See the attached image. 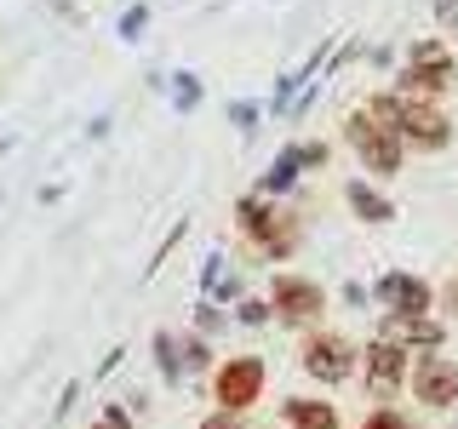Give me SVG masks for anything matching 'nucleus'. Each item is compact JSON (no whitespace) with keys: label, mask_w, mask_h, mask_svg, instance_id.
<instances>
[{"label":"nucleus","mask_w":458,"mask_h":429,"mask_svg":"<svg viewBox=\"0 0 458 429\" xmlns=\"http://www.w3.org/2000/svg\"><path fill=\"white\" fill-rule=\"evenodd\" d=\"M367 114H378L384 126H395L407 149H447L453 143V121L441 114V104H424V97H401V92H372Z\"/></svg>","instance_id":"obj_1"},{"label":"nucleus","mask_w":458,"mask_h":429,"mask_svg":"<svg viewBox=\"0 0 458 429\" xmlns=\"http://www.w3.org/2000/svg\"><path fill=\"white\" fill-rule=\"evenodd\" d=\"M235 229L247 235V247H258L264 257H293L298 240H304V223H298V212L276 206L269 195H247L235 206Z\"/></svg>","instance_id":"obj_2"},{"label":"nucleus","mask_w":458,"mask_h":429,"mask_svg":"<svg viewBox=\"0 0 458 429\" xmlns=\"http://www.w3.org/2000/svg\"><path fill=\"white\" fill-rule=\"evenodd\" d=\"M269 321H281L286 332H315L327 321V286L315 275H298V269H281L269 281Z\"/></svg>","instance_id":"obj_3"},{"label":"nucleus","mask_w":458,"mask_h":429,"mask_svg":"<svg viewBox=\"0 0 458 429\" xmlns=\"http://www.w3.org/2000/svg\"><path fill=\"white\" fill-rule=\"evenodd\" d=\"M298 366H304L321 390H338V383H350L355 372H361V343L333 332V326H315V332L298 338Z\"/></svg>","instance_id":"obj_4"},{"label":"nucleus","mask_w":458,"mask_h":429,"mask_svg":"<svg viewBox=\"0 0 458 429\" xmlns=\"http://www.w3.org/2000/svg\"><path fill=\"white\" fill-rule=\"evenodd\" d=\"M264 390H269L264 355H224V361L212 366V378H207L212 407H218V412H241V418L264 400Z\"/></svg>","instance_id":"obj_5"},{"label":"nucleus","mask_w":458,"mask_h":429,"mask_svg":"<svg viewBox=\"0 0 458 429\" xmlns=\"http://www.w3.org/2000/svg\"><path fill=\"white\" fill-rule=\"evenodd\" d=\"M344 138H350L355 161H361L372 178H395L401 161H407V143H401V132H395V126H384L378 114H367V109H355L350 121H344Z\"/></svg>","instance_id":"obj_6"},{"label":"nucleus","mask_w":458,"mask_h":429,"mask_svg":"<svg viewBox=\"0 0 458 429\" xmlns=\"http://www.w3.org/2000/svg\"><path fill=\"white\" fill-rule=\"evenodd\" d=\"M453 75H458L453 52L441 46V40H419V46L407 52V69H401L395 92H401V97H424V104H436V97L453 92Z\"/></svg>","instance_id":"obj_7"},{"label":"nucleus","mask_w":458,"mask_h":429,"mask_svg":"<svg viewBox=\"0 0 458 429\" xmlns=\"http://www.w3.org/2000/svg\"><path fill=\"white\" fill-rule=\"evenodd\" d=\"M407 390L429 412H453L458 407V361H453V355H441V349L436 355H412Z\"/></svg>","instance_id":"obj_8"},{"label":"nucleus","mask_w":458,"mask_h":429,"mask_svg":"<svg viewBox=\"0 0 458 429\" xmlns=\"http://www.w3.org/2000/svg\"><path fill=\"white\" fill-rule=\"evenodd\" d=\"M407 372H412V349H401L390 338H372L361 349V383L372 400H390L395 390H407Z\"/></svg>","instance_id":"obj_9"},{"label":"nucleus","mask_w":458,"mask_h":429,"mask_svg":"<svg viewBox=\"0 0 458 429\" xmlns=\"http://www.w3.org/2000/svg\"><path fill=\"white\" fill-rule=\"evenodd\" d=\"M372 298L384 304V315H436V286H429L424 275H412V269H390V275H378Z\"/></svg>","instance_id":"obj_10"},{"label":"nucleus","mask_w":458,"mask_h":429,"mask_svg":"<svg viewBox=\"0 0 458 429\" xmlns=\"http://www.w3.org/2000/svg\"><path fill=\"white\" fill-rule=\"evenodd\" d=\"M378 338H390V343H401V349H412V355H436L441 343H447V326H441L436 315H384Z\"/></svg>","instance_id":"obj_11"},{"label":"nucleus","mask_w":458,"mask_h":429,"mask_svg":"<svg viewBox=\"0 0 458 429\" xmlns=\"http://www.w3.org/2000/svg\"><path fill=\"white\" fill-rule=\"evenodd\" d=\"M281 429H344V412L321 395H286L281 400Z\"/></svg>","instance_id":"obj_12"},{"label":"nucleus","mask_w":458,"mask_h":429,"mask_svg":"<svg viewBox=\"0 0 458 429\" xmlns=\"http://www.w3.org/2000/svg\"><path fill=\"white\" fill-rule=\"evenodd\" d=\"M344 200H350V212H355L361 223H390V218H395V206H390V200H384L378 189H372L367 178H355L350 189H344Z\"/></svg>","instance_id":"obj_13"},{"label":"nucleus","mask_w":458,"mask_h":429,"mask_svg":"<svg viewBox=\"0 0 458 429\" xmlns=\"http://www.w3.org/2000/svg\"><path fill=\"white\" fill-rule=\"evenodd\" d=\"M355 429H419V418H412V412H401V407H372Z\"/></svg>","instance_id":"obj_14"},{"label":"nucleus","mask_w":458,"mask_h":429,"mask_svg":"<svg viewBox=\"0 0 458 429\" xmlns=\"http://www.w3.org/2000/svg\"><path fill=\"white\" fill-rule=\"evenodd\" d=\"M86 429H138V424H132V412H126V407H104Z\"/></svg>","instance_id":"obj_15"},{"label":"nucleus","mask_w":458,"mask_h":429,"mask_svg":"<svg viewBox=\"0 0 458 429\" xmlns=\"http://www.w3.org/2000/svg\"><path fill=\"white\" fill-rule=\"evenodd\" d=\"M195 429H247V418H241V412H218V407H212Z\"/></svg>","instance_id":"obj_16"},{"label":"nucleus","mask_w":458,"mask_h":429,"mask_svg":"<svg viewBox=\"0 0 458 429\" xmlns=\"http://www.w3.org/2000/svg\"><path fill=\"white\" fill-rule=\"evenodd\" d=\"M436 304H441V309H447L453 321H458V269L447 275V286H441V298H436Z\"/></svg>","instance_id":"obj_17"},{"label":"nucleus","mask_w":458,"mask_h":429,"mask_svg":"<svg viewBox=\"0 0 458 429\" xmlns=\"http://www.w3.org/2000/svg\"><path fill=\"white\" fill-rule=\"evenodd\" d=\"M436 18L447 29H458V0H436Z\"/></svg>","instance_id":"obj_18"},{"label":"nucleus","mask_w":458,"mask_h":429,"mask_svg":"<svg viewBox=\"0 0 458 429\" xmlns=\"http://www.w3.org/2000/svg\"><path fill=\"white\" fill-rule=\"evenodd\" d=\"M269 429H281V424H269Z\"/></svg>","instance_id":"obj_19"}]
</instances>
